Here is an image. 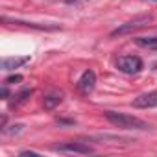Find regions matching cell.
<instances>
[{"label": "cell", "mask_w": 157, "mask_h": 157, "mask_svg": "<svg viewBox=\"0 0 157 157\" xmlns=\"http://www.w3.org/2000/svg\"><path fill=\"white\" fill-rule=\"evenodd\" d=\"M104 117L117 128L120 129H150V124L144 122L142 118L139 117H133V115H128V113H120V111H104Z\"/></svg>", "instance_id": "1"}, {"label": "cell", "mask_w": 157, "mask_h": 157, "mask_svg": "<svg viewBox=\"0 0 157 157\" xmlns=\"http://www.w3.org/2000/svg\"><path fill=\"white\" fill-rule=\"evenodd\" d=\"M151 21H153V17H151L150 13L139 15V17H135V19H131V21H128V22L120 24L118 28H115V30L111 32V37H117V35H126V33H131V32H135V30H140V28L148 26Z\"/></svg>", "instance_id": "2"}, {"label": "cell", "mask_w": 157, "mask_h": 157, "mask_svg": "<svg viewBox=\"0 0 157 157\" xmlns=\"http://www.w3.org/2000/svg\"><path fill=\"white\" fill-rule=\"evenodd\" d=\"M142 67H144V63H142V59L139 56L126 54V56H120L117 59V68L120 72H124V74H139L142 70Z\"/></svg>", "instance_id": "3"}, {"label": "cell", "mask_w": 157, "mask_h": 157, "mask_svg": "<svg viewBox=\"0 0 157 157\" xmlns=\"http://www.w3.org/2000/svg\"><path fill=\"white\" fill-rule=\"evenodd\" d=\"M57 151L61 153H80V155H89L94 151L93 146L85 144V142H80V140H70V142H65V144H59L56 146Z\"/></svg>", "instance_id": "4"}, {"label": "cell", "mask_w": 157, "mask_h": 157, "mask_svg": "<svg viewBox=\"0 0 157 157\" xmlns=\"http://www.w3.org/2000/svg\"><path fill=\"white\" fill-rule=\"evenodd\" d=\"M94 85H96V74H94L91 68H87V70H85V72L80 76V80H78V83H76L78 91H80L82 94H89V93H93Z\"/></svg>", "instance_id": "5"}, {"label": "cell", "mask_w": 157, "mask_h": 157, "mask_svg": "<svg viewBox=\"0 0 157 157\" xmlns=\"http://www.w3.org/2000/svg\"><path fill=\"white\" fill-rule=\"evenodd\" d=\"M133 107H139V109H151V107H157V91L139 94V96L133 100Z\"/></svg>", "instance_id": "6"}, {"label": "cell", "mask_w": 157, "mask_h": 157, "mask_svg": "<svg viewBox=\"0 0 157 157\" xmlns=\"http://www.w3.org/2000/svg\"><path fill=\"white\" fill-rule=\"evenodd\" d=\"M63 102V93L61 91H54V93H50V94H46L44 96V100H43V105H44V109H54V107H57L59 104Z\"/></svg>", "instance_id": "7"}, {"label": "cell", "mask_w": 157, "mask_h": 157, "mask_svg": "<svg viewBox=\"0 0 157 157\" xmlns=\"http://www.w3.org/2000/svg\"><path fill=\"white\" fill-rule=\"evenodd\" d=\"M28 61H30V57H4L2 59V68L4 70H15V68L22 67Z\"/></svg>", "instance_id": "8"}, {"label": "cell", "mask_w": 157, "mask_h": 157, "mask_svg": "<svg viewBox=\"0 0 157 157\" xmlns=\"http://www.w3.org/2000/svg\"><path fill=\"white\" fill-rule=\"evenodd\" d=\"M135 43L142 48H148V50H155L157 52V35L155 37H139L135 39Z\"/></svg>", "instance_id": "9"}, {"label": "cell", "mask_w": 157, "mask_h": 157, "mask_svg": "<svg viewBox=\"0 0 157 157\" xmlns=\"http://www.w3.org/2000/svg\"><path fill=\"white\" fill-rule=\"evenodd\" d=\"M22 80V76H10L8 80L4 82V85H11V83H17V82H21Z\"/></svg>", "instance_id": "10"}, {"label": "cell", "mask_w": 157, "mask_h": 157, "mask_svg": "<svg viewBox=\"0 0 157 157\" xmlns=\"http://www.w3.org/2000/svg\"><path fill=\"white\" fill-rule=\"evenodd\" d=\"M2 96H4V100H8V96H10V91H8L6 85H4V89H2Z\"/></svg>", "instance_id": "11"}, {"label": "cell", "mask_w": 157, "mask_h": 157, "mask_svg": "<svg viewBox=\"0 0 157 157\" xmlns=\"http://www.w3.org/2000/svg\"><path fill=\"white\" fill-rule=\"evenodd\" d=\"M67 4H78V2H83V0H65Z\"/></svg>", "instance_id": "12"}, {"label": "cell", "mask_w": 157, "mask_h": 157, "mask_svg": "<svg viewBox=\"0 0 157 157\" xmlns=\"http://www.w3.org/2000/svg\"><path fill=\"white\" fill-rule=\"evenodd\" d=\"M144 2H157V0H144Z\"/></svg>", "instance_id": "13"}]
</instances>
